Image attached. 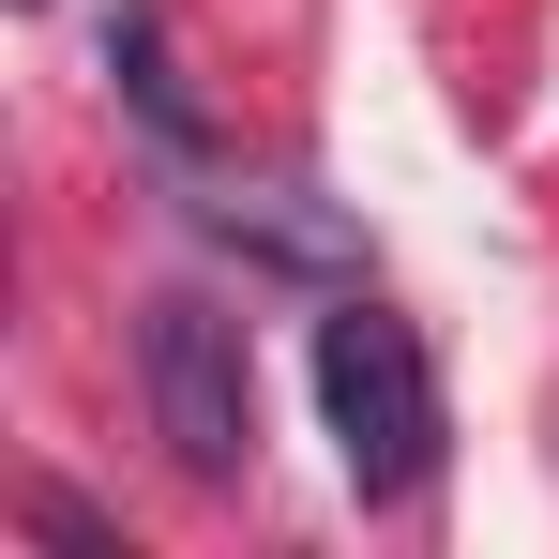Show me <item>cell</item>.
I'll return each mask as SVG.
<instances>
[{
	"mask_svg": "<svg viewBox=\"0 0 559 559\" xmlns=\"http://www.w3.org/2000/svg\"><path fill=\"white\" fill-rule=\"evenodd\" d=\"M136 393H152V439L182 484H242L258 468V364H242V318L212 287H152L136 302Z\"/></svg>",
	"mask_w": 559,
	"mask_h": 559,
	"instance_id": "6da1fadb",
	"label": "cell"
},
{
	"mask_svg": "<svg viewBox=\"0 0 559 559\" xmlns=\"http://www.w3.org/2000/svg\"><path fill=\"white\" fill-rule=\"evenodd\" d=\"M318 424L364 499H408L439 468V378H424V333L393 302H333L318 318Z\"/></svg>",
	"mask_w": 559,
	"mask_h": 559,
	"instance_id": "7a4b0ae2",
	"label": "cell"
},
{
	"mask_svg": "<svg viewBox=\"0 0 559 559\" xmlns=\"http://www.w3.org/2000/svg\"><path fill=\"white\" fill-rule=\"evenodd\" d=\"M106 76H121V106H136V121L167 136V152H212V121H197V92H182V61H167V31H152L136 0L106 15Z\"/></svg>",
	"mask_w": 559,
	"mask_h": 559,
	"instance_id": "3957f363",
	"label": "cell"
},
{
	"mask_svg": "<svg viewBox=\"0 0 559 559\" xmlns=\"http://www.w3.org/2000/svg\"><path fill=\"white\" fill-rule=\"evenodd\" d=\"M197 227H212V242H242V258H287V273H333V258H348L318 212H273V197H197Z\"/></svg>",
	"mask_w": 559,
	"mask_h": 559,
	"instance_id": "277c9868",
	"label": "cell"
}]
</instances>
